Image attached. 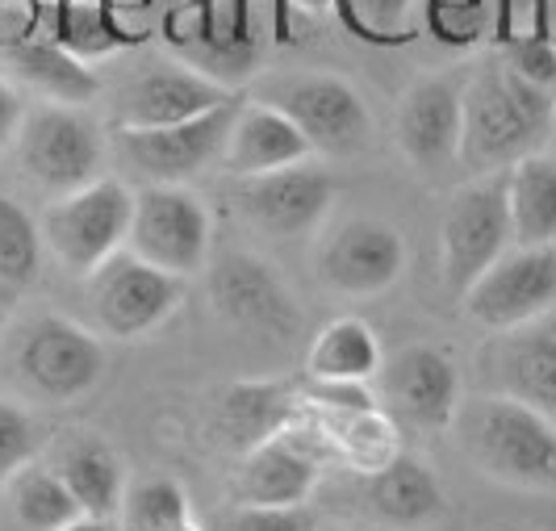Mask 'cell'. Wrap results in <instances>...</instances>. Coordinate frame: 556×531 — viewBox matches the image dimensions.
I'll use <instances>...</instances> for the list:
<instances>
[{"label":"cell","instance_id":"4dcf8cb0","mask_svg":"<svg viewBox=\"0 0 556 531\" xmlns=\"http://www.w3.org/2000/svg\"><path fill=\"white\" fill-rule=\"evenodd\" d=\"M42 273V226L9 193H0V280L9 289H29Z\"/></svg>","mask_w":556,"mask_h":531},{"label":"cell","instance_id":"7a4b0ae2","mask_svg":"<svg viewBox=\"0 0 556 531\" xmlns=\"http://www.w3.org/2000/svg\"><path fill=\"white\" fill-rule=\"evenodd\" d=\"M456 435L465 456L494 481L519 490H556V419L519 397L485 393L460 402Z\"/></svg>","mask_w":556,"mask_h":531},{"label":"cell","instance_id":"4316f807","mask_svg":"<svg viewBox=\"0 0 556 531\" xmlns=\"http://www.w3.org/2000/svg\"><path fill=\"white\" fill-rule=\"evenodd\" d=\"M302 419L314 427L327 456L343 460L352 473H377L386 460L397 456V427L381 406L372 410H314L302 406Z\"/></svg>","mask_w":556,"mask_h":531},{"label":"cell","instance_id":"4fadbf2b","mask_svg":"<svg viewBox=\"0 0 556 531\" xmlns=\"http://www.w3.org/2000/svg\"><path fill=\"white\" fill-rule=\"evenodd\" d=\"M210 302L243 336L280 343V339H298L302 331V309L293 302L289 285L277 277L268 260L251 252H223L214 260Z\"/></svg>","mask_w":556,"mask_h":531},{"label":"cell","instance_id":"5b68a950","mask_svg":"<svg viewBox=\"0 0 556 531\" xmlns=\"http://www.w3.org/2000/svg\"><path fill=\"white\" fill-rule=\"evenodd\" d=\"M230 97V88L214 85L172 51H139L110 88V122L113 130H155L218 110Z\"/></svg>","mask_w":556,"mask_h":531},{"label":"cell","instance_id":"44dd1931","mask_svg":"<svg viewBox=\"0 0 556 531\" xmlns=\"http://www.w3.org/2000/svg\"><path fill=\"white\" fill-rule=\"evenodd\" d=\"M485 368L498 393L556 415V309L498 331L494 347L485 352Z\"/></svg>","mask_w":556,"mask_h":531},{"label":"cell","instance_id":"f35d334b","mask_svg":"<svg viewBox=\"0 0 556 531\" xmlns=\"http://www.w3.org/2000/svg\"><path fill=\"white\" fill-rule=\"evenodd\" d=\"M105 4H110L113 13H117V17L126 22V26H130V17H135V13L167 22L172 13H180V9H193L197 0H105ZM135 29H139V26H135ZM142 34H147V29H142Z\"/></svg>","mask_w":556,"mask_h":531},{"label":"cell","instance_id":"3957f363","mask_svg":"<svg viewBox=\"0 0 556 531\" xmlns=\"http://www.w3.org/2000/svg\"><path fill=\"white\" fill-rule=\"evenodd\" d=\"M13 155L29 185L47 201H55V197H67L101 180L105 135L84 105L38 101V105H29L17 126Z\"/></svg>","mask_w":556,"mask_h":531},{"label":"cell","instance_id":"f6af8a7d","mask_svg":"<svg viewBox=\"0 0 556 531\" xmlns=\"http://www.w3.org/2000/svg\"><path fill=\"white\" fill-rule=\"evenodd\" d=\"M298 9H306V13H327V9H334L339 0H293Z\"/></svg>","mask_w":556,"mask_h":531},{"label":"cell","instance_id":"484cf974","mask_svg":"<svg viewBox=\"0 0 556 531\" xmlns=\"http://www.w3.org/2000/svg\"><path fill=\"white\" fill-rule=\"evenodd\" d=\"M42 22L59 47H67L84 63L130 55L142 47V29L126 26L105 0H42Z\"/></svg>","mask_w":556,"mask_h":531},{"label":"cell","instance_id":"9a60e30c","mask_svg":"<svg viewBox=\"0 0 556 531\" xmlns=\"http://www.w3.org/2000/svg\"><path fill=\"white\" fill-rule=\"evenodd\" d=\"M334 201V176L318 164H289L260 176H239L235 205L255 230L273 239H302L327 218Z\"/></svg>","mask_w":556,"mask_h":531},{"label":"cell","instance_id":"ba28073f","mask_svg":"<svg viewBox=\"0 0 556 531\" xmlns=\"http://www.w3.org/2000/svg\"><path fill=\"white\" fill-rule=\"evenodd\" d=\"M185 289L189 277L164 273L139 260L130 248H122L84 277V302L101 336L142 339L172 318V309L185 302Z\"/></svg>","mask_w":556,"mask_h":531},{"label":"cell","instance_id":"60d3db41","mask_svg":"<svg viewBox=\"0 0 556 531\" xmlns=\"http://www.w3.org/2000/svg\"><path fill=\"white\" fill-rule=\"evenodd\" d=\"M519 38V0H494V42L502 51Z\"/></svg>","mask_w":556,"mask_h":531},{"label":"cell","instance_id":"603a6c76","mask_svg":"<svg viewBox=\"0 0 556 531\" xmlns=\"http://www.w3.org/2000/svg\"><path fill=\"white\" fill-rule=\"evenodd\" d=\"M361 498L372 519L390 528H427L447 510L444 485L427 460L397 452L377 473H364Z\"/></svg>","mask_w":556,"mask_h":531},{"label":"cell","instance_id":"d4e9b609","mask_svg":"<svg viewBox=\"0 0 556 531\" xmlns=\"http://www.w3.org/2000/svg\"><path fill=\"white\" fill-rule=\"evenodd\" d=\"M51 469L63 477V485L72 490V498L80 503L84 515L92 519H113L126 503V473L122 460L101 435H63L51 456Z\"/></svg>","mask_w":556,"mask_h":531},{"label":"cell","instance_id":"8992f818","mask_svg":"<svg viewBox=\"0 0 556 531\" xmlns=\"http://www.w3.org/2000/svg\"><path fill=\"white\" fill-rule=\"evenodd\" d=\"M515 243L510 226V180L506 172L473 176L465 189H456L440 223V248H444V289L460 302L477 277L498 264Z\"/></svg>","mask_w":556,"mask_h":531},{"label":"cell","instance_id":"6da1fadb","mask_svg":"<svg viewBox=\"0 0 556 531\" xmlns=\"http://www.w3.org/2000/svg\"><path fill=\"white\" fill-rule=\"evenodd\" d=\"M553 126V92L528 85L506 59H485L481 67L465 72L456 164L473 176L515 168L548 142Z\"/></svg>","mask_w":556,"mask_h":531},{"label":"cell","instance_id":"5bb4252c","mask_svg":"<svg viewBox=\"0 0 556 531\" xmlns=\"http://www.w3.org/2000/svg\"><path fill=\"white\" fill-rule=\"evenodd\" d=\"M460 306L485 331H510L556 309V243L510 248L498 264H490L477 277Z\"/></svg>","mask_w":556,"mask_h":531},{"label":"cell","instance_id":"f546056e","mask_svg":"<svg viewBox=\"0 0 556 531\" xmlns=\"http://www.w3.org/2000/svg\"><path fill=\"white\" fill-rule=\"evenodd\" d=\"M9 485V506H13V519L26 531H59L67 523H76L84 510L72 498V490L63 485V477L51 465H38L29 460L17 473L4 481Z\"/></svg>","mask_w":556,"mask_h":531},{"label":"cell","instance_id":"30bf717a","mask_svg":"<svg viewBox=\"0 0 556 531\" xmlns=\"http://www.w3.org/2000/svg\"><path fill=\"white\" fill-rule=\"evenodd\" d=\"M130 214H135V193L122 180L101 176L76 193L47 201L42 243L67 273L88 277L97 264H105L113 252L126 248Z\"/></svg>","mask_w":556,"mask_h":531},{"label":"cell","instance_id":"8fae6325","mask_svg":"<svg viewBox=\"0 0 556 531\" xmlns=\"http://www.w3.org/2000/svg\"><path fill=\"white\" fill-rule=\"evenodd\" d=\"M243 92H235L218 110L197 113L176 126H155V130H113V151L117 164L135 172L142 185H189L193 176L223 164L230 126L239 117Z\"/></svg>","mask_w":556,"mask_h":531},{"label":"cell","instance_id":"bcb514c9","mask_svg":"<svg viewBox=\"0 0 556 531\" xmlns=\"http://www.w3.org/2000/svg\"><path fill=\"white\" fill-rule=\"evenodd\" d=\"M548 29H553V38H556V0H548Z\"/></svg>","mask_w":556,"mask_h":531},{"label":"cell","instance_id":"e575fe53","mask_svg":"<svg viewBox=\"0 0 556 531\" xmlns=\"http://www.w3.org/2000/svg\"><path fill=\"white\" fill-rule=\"evenodd\" d=\"M427 26L447 47H469L485 29V0H427Z\"/></svg>","mask_w":556,"mask_h":531},{"label":"cell","instance_id":"e0dca14e","mask_svg":"<svg viewBox=\"0 0 556 531\" xmlns=\"http://www.w3.org/2000/svg\"><path fill=\"white\" fill-rule=\"evenodd\" d=\"M327 447L314 435L306 419H298L289 431H280L260 447L243 452V465L235 473V503L255 506H306L323 477Z\"/></svg>","mask_w":556,"mask_h":531},{"label":"cell","instance_id":"74e56055","mask_svg":"<svg viewBox=\"0 0 556 531\" xmlns=\"http://www.w3.org/2000/svg\"><path fill=\"white\" fill-rule=\"evenodd\" d=\"M298 390H302V406H314V410H372L377 406L368 381H314L306 377Z\"/></svg>","mask_w":556,"mask_h":531},{"label":"cell","instance_id":"7c38bea8","mask_svg":"<svg viewBox=\"0 0 556 531\" xmlns=\"http://www.w3.org/2000/svg\"><path fill=\"white\" fill-rule=\"evenodd\" d=\"M214 223L210 210L185 185H142L135 193L126 248L176 277H193L210 264Z\"/></svg>","mask_w":556,"mask_h":531},{"label":"cell","instance_id":"7dc6e473","mask_svg":"<svg viewBox=\"0 0 556 531\" xmlns=\"http://www.w3.org/2000/svg\"><path fill=\"white\" fill-rule=\"evenodd\" d=\"M172 531H201V528H193V519H189V523H180V528H172Z\"/></svg>","mask_w":556,"mask_h":531},{"label":"cell","instance_id":"d6986e66","mask_svg":"<svg viewBox=\"0 0 556 531\" xmlns=\"http://www.w3.org/2000/svg\"><path fill=\"white\" fill-rule=\"evenodd\" d=\"M460 92L465 72L418 80L397 105V147L422 172H444L460 155Z\"/></svg>","mask_w":556,"mask_h":531},{"label":"cell","instance_id":"836d02e7","mask_svg":"<svg viewBox=\"0 0 556 531\" xmlns=\"http://www.w3.org/2000/svg\"><path fill=\"white\" fill-rule=\"evenodd\" d=\"M415 0H339V17L364 42H397Z\"/></svg>","mask_w":556,"mask_h":531},{"label":"cell","instance_id":"83f0119b","mask_svg":"<svg viewBox=\"0 0 556 531\" xmlns=\"http://www.w3.org/2000/svg\"><path fill=\"white\" fill-rule=\"evenodd\" d=\"M510 180V226L515 248H548L556 243V160L535 151L506 168Z\"/></svg>","mask_w":556,"mask_h":531},{"label":"cell","instance_id":"d590c367","mask_svg":"<svg viewBox=\"0 0 556 531\" xmlns=\"http://www.w3.org/2000/svg\"><path fill=\"white\" fill-rule=\"evenodd\" d=\"M38 456V427L26 410L9 397H0V485Z\"/></svg>","mask_w":556,"mask_h":531},{"label":"cell","instance_id":"ac0fdd59","mask_svg":"<svg viewBox=\"0 0 556 531\" xmlns=\"http://www.w3.org/2000/svg\"><path fill=\"white\" fill-rule=\"evenodd\" d=\"M402 273H406V239L377 218H348L318 248V277L343 298H377Z\"/></svg>","mask_w":556,"mask_h":531},{"label":"cell","instance_id":"f1b7e54d","mask_svg":"<svg viewBox=\"0 0 556 531\" xmlns=\"http://www.w3.org/2000/svg\"><path fill=\"white\" fill-rule=\"evenodd\" d=\"M381 372V343L364 318H334L323 327L306 356L314 381H372Z\"/></svg>","mask_w":556,"mask_h":531},{"label":"cell","instance_id":"7402d4cb","mask_svg":"<svg viewBox=\"0 0 556 531\" xmlns=\"http://www.w3.org/2000/svg\"><path fill=\"white\" fill-rule=\"evenodd\" d=\"M302 419V390L293 381H235L214 406V435L230 452H251Z\"/></svg>","mask_w":556,"mask_h":531},{"label":"cell","instance_id":"cb8c5ba5","mask_svg":"<svg viewBox=\"0 0 556 531\" xmlns=\"http://www.w3.org/2000/svg\"><path fill=\"white\" fill-rule=\"evenodd\" d=\"M314 155L306 135L285 117L280 110L243 97L239 117L230 126V139L223 151V168L230 176H260V172H277L289 164H302Z\"/></svg>","mask_w":556,"mask_h":531},{"label":"cell","instance_id":"ee69618b","mask_svg":"<svg viewBox=\"0 0 556 531\" xmlns=\"http://www.w3.org/2000/svg\"><path fill=\"white\" fill-rule=\"evenodd\" d=\"M59 531H113V528H110V519H92V515H80L76 523H67V528H59Z\"/></svg>","mask_w":556,"mask_h":531},{"label":"cell","instance_id":"ab89813d","mask_svg":"<svg viewBox=\"0 0 556 531\" xmlns=\"http://www.w3.org/2000/svg\"><path fill=\"white\" fill-rule=\"evenodd\" d=\"M22 117H26V101L17 97V88L0 76V151H4V147H13Z\"/></svg>","mask_w":556,"mask_h":531},{"label":"cell","instance_id":"ffe728a7","mask_svg":"<svg viewBox=\"0 0 556 531\" xmlns=\"http://www.w3.org/2000/svg\"><path fill=\"white\" fill-rule=\"evenodd\" d=\"M0 76L29 88L38 101L88 105L101 97V76L92 63L59 47L51 34H0Z\"/></svg>","mask_w":556,"mask_h":531},{"label":"cell","instance_id":"d6a6232c","mask_svg":"<svg viewBox=\"0 0 556 531\" xmlns=\"http://www.w3.org/2000/svg\"><path fill=\"white\" fill-rule=\"evenodd\" d=\"M210 531H318V519L309 506H255V503H230L214 515Z\"/></svg>","mask_w":556,"mask_h":531},{"label":"cell","instance_id":"1f68e13d","mask_svg":"<svg viewBox=\"0 0 556 531\" xmlns=\"http://www.w3.org/2000/svg\"><path fill=\"white\" fill-rule=\"evenodd\" d=\"M122 510L130 531H172L189 523V494L172 477H147L126 494Z\"/></svg>","mask_w":556,"mask_h":531},{"label":"cell","instance_id":"52a82bcc","mask_svg":"<svg viewBox=\"0 0 556 531\" xmlns=\"http://www.w3.org/2000/svg\"><path fill=\"white\" fill-rule=\"evenodd\" d=\"M160 29L172 55L230 92L248 85L260 67L264 42L251 17V0H197L193 9L160 22Z\"/></svg>","mask_w":556,"mask_h":531},{"label":"cell","instance_id":"b9f144b4","mask_svg":"<svg viewBox=\"0 0 556 531\" xmlns=\"http://www.w3.org/2000/svg\"><path fill=\"white\" fill-rule=\"evenodd\" d=\"M519 13L528 17L531 38H553V29H548V0H519Z\"/></svg>","mask_w":556,"mask_h":531},{"label":"cell","instance_id":"277c9868","mask_svg":"<svg viewBox=\"0 0 556 531\" xmlns=\"http://www.w3.org/2000/svg\"><path fill=\"white\" fill-rule=\"evenodd\" d=\"M255 101L280 110L314 155H356L372 139V117L356 88L334 72H285L255 85Z\"/></svg>","mask_w":556,"mask_h":531},{"label":"cell","instance_id":"7bdbcfd3","mask_svg":"<svg viewBox=\"0 0 556 531\" xmlns=\"http://www.w3.org/2000/svg\"><path fill=\"white\" fill-rule=\"evenodd\" d=\"M13 306H17V289H9V285L0 280V327L13 318Z\"/></svg>","mask_w":556,"mask_h":531},{"label":"cell","instance_id":"9c48e42d","mask_svg":"<svg viewBox=\"0 0 556 531\" xmlns=\"http://www.w3.org/2000/svg\"><path fill=\"white\" fill-rule=\"evenodd\" d=\"M13 372L38 402L67 406L105 372V347L92 331L63 314H38L13 336Z\"/></svg>","mask_w":556,"mask_h":531},{"label":"cell","instance_id":"8d00e7d4","mask_svg":"<svg viewBox=\"0 0 556 531\" xmlns=\"http://www.w3.org/2000/svg\"><path fill=\"white\" fill-rule=\"evenodd\" d=\"M506 63L528 80V85L556 92V42L553 38H515L506 47Z\"/></svg>","mask_w":556,"mask_h":531},{"label":"cell","instance_id":"2e32d148","mask_svg":"<svg viewBox=\"0 0 556 531\" xmlns=\"http://www.w3.org/2000/svg\"><path fill=\"white\" fill-rule=\"evenodd\" d=\"M381 397L386 415L418 431H444L460 410V372L444 347L406 343L381 361Z\"/></svg>","mask_w":556,"mask_h":531}]
</instances>
